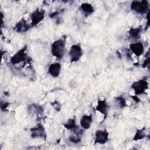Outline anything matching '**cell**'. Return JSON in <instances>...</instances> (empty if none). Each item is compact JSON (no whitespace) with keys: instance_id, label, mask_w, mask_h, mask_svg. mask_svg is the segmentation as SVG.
<instances>
[{"instance_id":"cell-5","label":"cell","mask_w":150,"mask_h":150,"mask_svg":"<svg viewBox=\"0 0 150 150\" xmlns=\"http://www.w3.org/2000/svg\"><path fill=\"white\" fill-rule=\"evenodd\" d=\"M83 55V50L80 45H73L69 51V56L71 63L78 62Z\"/></svg>"},{"instance_id":"cell-3","label":"cell","mask_w":150,"mask_h":150,"mask_svg":"<svg viewBox=\"0 0 150 150\" xmlns=\"http://www.w3.org/2000/svg\"><path fill=\"white\" fill-rule=\"evenodd\" d=\"M130 8L138 14H144L149 12V4L146 1H134L131 2Z\"/></svg>"},{"instance_id":"cell-14","label":"cell","mask_w":150,"mask_h":150,"mask_svg":"<svg viewBox=\"0 0 150 150\" xmlns=\"http://www.w3.org/2000/svg\"><path fill=\"white\" fill-rule=\"evenodd\" d=\"M93 122V116L91 114L83 115L80 121V126L83 129H88L90 128Z\"/></svg>"},{"instance_id":"cell-13","label":"cell","mask_w":150,"mask_h":150,"mask_svg":"<svg viewBox=\"0 0 150 150\" xmlns=\"http://www.w3.org/2000/svg\"><path fill=\"white\" fill-rule=\"evenodd\" d=\"M62 66L60 63L54 62L50 64L48 67V73L53 77H58L61 73Z\"/></svg>"},{"instance_id":"cell-2","label":"cell","mask_w":150,"mask_h":150,"mask_svg":"<svg viewBox=\"0 0 150 150\" xmlns=\"http://www.w3.org/2000/svg\"><path fill=\"white\" fill-rule=\"evenodd\" d=\"M131 87L135 96H139L146 93V90L149 88V83L145 79H140L133 83Z\"/></svg>"},{"instance_id":"cell-23","label":"cell","mask_w":150,"mask_h":150,"mask_svg":"<svg viewBox=\"0 0 150 150\" xmlns=\"http://www.w3.org/2000/svg\"><path fill=\"white\" fill-rule=\"evenodd\" d=\"M8 105H9V104H8V103H5V104H4V105H2V104H1V109H2V110H3V108H4V109H5V108H6V107L8 106Z\"/></svg>"},{"instance_id":"cell-19","label":"cell","mask_w":150,"mask_h":150,"mask_svg":"<svg viewBox=\"0 0 150 150\" xmlns=\"http://www.w3.org/2000/svg\"><path fill=\"white\" fill-rule=\"evenodd\" d=\"M115 100L117 101V103H118V105L120 108H123L127 106L126 100L122 96L117 97L115 98Z\"/></svg>"},{"instance_id":"cell-20","label":"cell","mask_w":150,"mask_h":150,"mask_svg":"<svg viewBox=\"0 0 150 150\" xmlns=\"http://www.w3.org/2000/svg\"><path fill=\"white\" fill-rule=\"evenodd\" d=\"M51 105L53 106V107L55 109V110H56L57 111H60V110H61V107L62 105L60 104V103L57 101H54V102L51 103Z\"/></svg>"},{"instance_id":"cell-9","label":"cell","mask_w":150,"mask_h":150,"mask_svg":"<svg viewBox=\"0 0 150 150\" xmlns=\"http://www.w3.org/2000/svg\"><path fill=\"white\" fill-rule=\"evenodd\" d=\"M129 50L136 56H141L144 52V46L141 42L132 43L129 45Z\"/></svg>"},{"instance_id":"cell-7","label":"cell","mask_w":150,"mask_h":150,"mask_svg":"<svg viewBox=\"0 0 150 150\" xmlns=\"http://www.w3.org/2000/svg\"><path fill=\"white\" fill-rule=\"evenodd\" d=\"M109 139L108 132L105 129H98L95 133L94 143L103 145L106 144Z\"/></svg>"},{"instance_id":"cell-11","label":"cell","mask_w":150,"mask_h":150,"mask_svg":"<svg viewBox=\"0 0 150 150\" xmlns=\"http://www.w3.org/2000/svg\"><path fill=\"white\" fill-rule=\"evenodd\" d=\"M71 132L72 134L70 135L69 138V141L72 143L78 144L81 141L82 135L83 134V130L77 126L76 128L71 130Z\"/></svg>"},{"instance_id":"cell-22","label":"cell","mask_w":150,"mask_h":150,"mask_svg":"<svg viewBox=\"0 0 150 150\" xmlns=\"http://www.w3.org/2000/svg\"><path fill=\"white\" fill-rule=\"evenodd\" d=\"M131 97L132 98V99L135 101V102H136V103H138V102H139V101H140V100L139 99H138V98L137 97V96H131Z\"/></svg>"},{"instance_id":"cell-16","label":"cell","mask_w":150,"mask_h":150,"mask_svg":"<svg viewBox=\"0 0 150 150\" xmlns=\"http://www.w3.org/2000/svg\"><path fill=\"white\" fill-rule=\"evenodd\" d=\"M141 32V26L138 27V28H132L129 29L128 35L129 37L133 40L137 39L139 38L140 33Z\"/></svg>"},{"instance_id":"cell-6","label":"cell","mask_w":150,"mask_h":150,"mask_svg":"<svg viewBox=\"0 0 150 150\" xmlns=\"http://www.w3.org/2000/svg\"><path fill=\"white\" fill-rule=\"evenodd\" d=\"M30 136L32 138H42L45 140L46 138V133L43 125L38 123L36 126L30 129Z\"/></svg>"},{"instance_id":"cell-21","label":"cell","mask_w":150,"mask_h":150,"mask_svg":"<svg viewBox=\"0 0 150 150\" xmlns=\"http://www.w3.org/2000/svg\"><path fill=\"white\" fill-rule=\"evenodd\" d=\"M149 57H148L146 59H145L142 64V67L144 68H145L146 66H149Z\"/></svg>"},{"instance_id":"cell-18","label":"cell","mask_w":150,"mask_h":150,"mask_svg":"<svg viewBox=\"0 0 150 150\" xmlns=\"http://www.w3.org/2000/svg\"><path fill=\"white\" fill-rule=\"evenodd\" d=\"M145 128L144 127L142 129H138L133 138V140L134 141H138V140H141L144 139L146 136H145Z\"/></svg>"},{"instance_id":"cell-4","label":"cell","mask_w":150,"mask_h":150,"mask_svg":"<svg viewBox=\"0 0 150 150\" xmlns=\"http://www.w3.org/2000/svg\"><path fill=\"white\" fill-rule=\"evenodd\" d=\"M27 47L25 46L20 50H18L11 58L10 62L11 64L15 65L19 63H21L23 62L28 60V54L26 53Z\"/></svg>"},{"instance_id":"cell-8","label":"cell","mask_w":150,"mask_h":150,"mask_svg":"<svg viewBox=\"0 0 150 150\" xmlns=\"http://www.w3.org/2000/svg\"><path fill=\"white\" fill-rule=\"evenodd\" d=\"M45 18V11L43 9H36L30 15L31 27H34L38 25Z\"/></svg>"},{"instance_id":"cell-10","label":"cell","mask_w":150,"mask_h":150,"mask_svg":"<svg viewBox=\"0 0 150 150\" xmlns=\"http://www.w3.org/2000/svg\"><path fill=\"white\" fill-rule=\"evenodd\" d=\"M96 110L102 114L104 115L105 119L108 115L110 110V106L105 100H98L97 106L96 107Z\"/></svg>"},{"instance_id":"cell-12","label":"cell","mask_w":150,"mask_h":150,"mask_svg":"<svg viewBox=\"0 0 150 150\" xmlns=\"http://www.w3.org/2000/svg\"><path fill=\"white\" fill-rule=\"evenodd\" d=\"M30 27L31 26L28 23L27 21L22 18L16 23L13 27V30L18 33H24L27 32Z\"/></svg>"},{"instance_id":"cell-17","label":"cell","mask_w":150,"mask_h":150,"mask_svg":"<svg viewBox=\"0 0 150 150\" xmlns=\"http://www.w3.org/2000/svg\"><path fill=\"white\" fill-rule=\"evenodd\" d=\"M77 127L76 122V119L74 118H70L65 124H64V127L68 130H73Z\"/></svg>"},{"instance_id":"cell-15","label":"cell","mask_w":150,"mask_h":150,"mask_svg":"<svg viewBox=\"0 0 150 150\" xmlns=\"http://www.w3.org/2000/svg\"><path fill=\"white\" fill-rule=\"evenodd\" d=\"M80 9L86 16H89L94 12V8L92 5L88 3H83L80 5Z\"/></svg>"},{"instance_id":"cell-1","label":"cell","mask_w":150,"mask_h":150,"mask_svg":"<svg viewBox=\"0 0 150 150\" xmlns=\"http://www.w3.org/2000/svg\"><path fill=\"white\" fill-rule=\"evenodd\" d=\"M66 52V42L63 38L54 41L51 45V53L53 56L61 60L64 56Z\"/></svg>"}]
</instances>
